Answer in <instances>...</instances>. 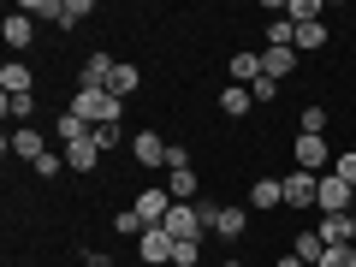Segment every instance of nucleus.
<instances>
[{
  "label": "nucleus",
  "mask_w": 356,
  "mask_h": 267,
  "mask_svg": "<svg viewBox=\"0 0 356 267\" xmlns=\"http://www.w3.org/2000/svg\"><path fill=\"white\" fill-rule=\"evenodd\" d=\"M72 113L83 119V125H119L125 102H119V95H107V89H77V95H72Z\"/></svg>",
  "instance_id": "nucleus-1"
},
{
  "label": "nucleus",
  "mask_w": 356,
  "mask_h": 267,
  "mask_svg": "<svg viewBox=\"0 0 356 267\" xmlns=\"http://www.w3.org/2000/svg\"><path fill=\"white\" fill-rule=\"evenodd\" d=\"M350 202H356L350 184H344L339 172H321V191H315V208H321V214H350Z\"/></svg>",
  "instance_id": "nucleus-2"
},
{
  "label": "nucleus",
  "mask_w": 356,
  "mask_h": 267,
  "mask_svg": "<svg viewBox=\"0 0 356 267\" xmlns=\"http://www.w3.org/2000/svg\"><path fill=\"white\" fill-rule=\"evenodd\" d=\"M291 161L303 166V172H332V149H327V137H297V149H291Z\"/></svg>",
  "instance_id": "nucleus-3"
},
{
  "label": "nucleus",
  "mask_w": 356,
  "mask_h": 267,
  "mask_svg": "<svg viewBox=\"0 0 356 267\" xmlns=\"http://www.w3.org/2000/svg\"><path fill=\"white\" fill-rule=\"evenodd\" d=\"M280 184H285V208H315V191H321V178H315V172L291 166V172H285Z\"/></svg>",
  "instance_id": "nucleus-4"
},
{
  "label": "nucleus",
  "mask_w": 356,
  "mask_h": 267,
  "mask_svg": "<svg viewBox=\"0 0 356 267\" xmlns=\"http://www.w3.org/2000/svg\"><path fill=\"white\" fill-rule=\"evenodd\" d=\"M172 250H178V238H172V232H166V226H149V232H143V238H137V255H143V261H149V267L172 261Z\"/></svg>",
  "instance_id": "nucleus-5"
},
{
  "label": "nucleus",
  "mask_w": 356,
  "mask_h": 267,
  "mask_svg": "<svg viewBox=\"0 0 356 267\" xmlns=\"http://www.w3.org/2000/svg\"><path fill=\"white\" fill-rule=\"evenodd\" d=\"M161 226L172 232L178 243H184V238H202V232H208V226H202V214H196V202H172V214H166Z\"/></svg>",
  "instance_id": "nucleus-6"
},
{
  "label": "nucleus",
  "mask_w": 356,
  "mask_h": 267,
  "mask_svg": "<svg viewBox=\"0 0 356 267\" xmlns=\"http://www.w3.org/2000/svg\"><path fill=\"white\" fill-rule=\"evenodd\" d=\"M131 208H137V220H143V226H161V220L172 214V196H166V184H149V191H143Z\"/></svg>",
  "instance_id": "nucleus-7"
},
{
  "label": "nucleus",
  "mask_w": 356,
  "mask_h": 267,
  "mask_svg": "<svg viewBox=\"0 0 356 267\" xmlns=\"http://www.w3.org/2000/svg\"><path fill=\"white\" fill-rule=\"evenodd\" d=\"M6 154H18V161H30V166H36L42 154H48V143H42V131H30V125H18L13 137H6Z\"/></svg>",
  "instance_id": "nucleus-8"
},
{
  "label": "nucleus",
  "mask_w": 356,
  "mask_h": 267,
  "mask_svg": "<svg viewBox=\"0 0 356 267\" xmlns=\"http://www.w3.org/2000/svg\"><path fill=\"white\" fill-rule=\"evenodd\" d=\"M321 243H327V250H332V243H356V214H321Z\"/></svg>",
  "instance_id": "nucleus-9"
},
{
  "label": "nucleus",
  "mask_w": 356,
  "mask_h": 267,
  "mask_svg": "<svg viewBox=\"0 0 356 267\" xmlns=\"http://www.w3.org/2000/svg\"><path fill=\"white\" fill-rule=\"evenodd\" d=\"M0 36H6V48H30V42H36V24H30V13H24V6H13V13H6Z\"/></svg>",
  "instance_id": "nucleus-10"
},
{
  "label": "nucleus",
  "mask_w": 356,
  "mask_h": 267,
  "mask_svg": "<svg viewBox=\"0 0 356 267\" xmlns=\"http://www.w3.org/2000/svg\"><path fill=\"white\" fill-rule=\"evenodd\" d=\"M113 65H119V60H107V54H89V60L77 65V89H107Z\"/></svg>",
  "instance_id": "nucleus-11"
},
{
  "label": "nucleus",
  "mask_w": 356,
  "mask_h": 267,
  "mask_svg": "<svg viewBox=\"0 0 356 267\" xmlns=\"http://www.w3.org/2000/svg\"><path fill=\"white\" fill-rule=\"evenodd\" d=\"M131 154H137V166H166V143L154 137V131H137V137H131Z\"/></svg>",
  "instance_id": "nucleus-12"
},
{
  "label": "nucleus",
  "mask_w": 356,
  "mask_h": 267,
  "mask_svg": "<svg viewBox=\"0 0 356 267\" xmlns=\"http://www.w3.org/2000/svg\"><path fill=\"white\" fill-rule=\"evenodd\" d=\"M226 72H232V83H238V89H255V83H261V54H232V65H226Z\"/></svg>",
  "instance_id": "nucleus-13"
},
{
  "label": "nucleus",
  "mask_w": 356,
  "mask_h": 267,
  "mask_svg": "<svg viewBox=\"0 0 356 267\" xmlns=\"http://www.w3.org/2000/svg\"><path fill=\"white\" fill-rule=\"evenodd\" d=\"M166 196L172 202H196V166H166Z\"/></svg>",
  "instance_id": "nucleus-14"
},
{
  "label": "nucleus",
  "mask_w": 356,
  "mask_h": 267,
  "mask_svg": "<svg viewBox=\"0 0 356 267\" xmlns=\"http://www.w3.org/2000/svg\"><path fill=\"white\" fill-rule=\"evenodd\" d=\"M261 72L280 83V77H291L297 72V48H261Z\"/></svg>",
  "instance_id": "nucleus-15"
},
{
  "label": "nucleus",
  "mask_w": 356,
  "mask_h": 267,
  "mask_svg": "<svg viewBox=\"0 0 356 267\" xmlns=\"http://www.w3.org/2000/svg\"><path fill=\"white\" fill-rule=\"evenodd\" d=\"M0 89H6V95H30V89H36V77H30V65L6 60V65H0Z\"/></svg>",
  "instance_id": "nucleus-16"
},
{
  "label": "nucleus",
  "mask_w": 356,
  "mask_h": 267,
  "mask_svg": "<svg viewBox=\"0 0 356 267\" xmlns=\"http://www.w3.org/2000/svg\"><path fill=\"white\" fill-rule=\"evenodd\" d=\"M243 226H250V208H214V232L220 238H243Z\"/></svg>",
  "instance_id": "nucleus-17"
},
{
  "label": "nucleus",
  "mask_w": 356,
  "mask_h": 267,
  "mask_svg": "<svg viewBox=\"0 0 356 267\" xmlns=\"http://www.w3.org/2000/svg\"><path fill=\"white\" fill-rule=\"evenodd\" d=\"M137 83H143V72L119 60V65H113V77H107V95H119V102H125V95H137Z\"/></svg>",
  "instance_id": "nucleus-18"
},
{
  "label": "nucleus",
  "mask_w": 356,
  "mask_h": 267,
  "mask_svg": "<svg viewBox=\"0 0 356 267\" xmlns=\"http://www.w3.org/2000/svg\"><path fill=\"white\" fill-rule=\"evenodd\" d=\"M95 161H102L95 137H83V143H72V149H65V166H72V172H95Z\"/></svg>",
  "instance_id": "nucleus-19"
},
{
  "label": "nucleus",
  "mask_w": 356,
  "mask_h": 267,
  "mask_svg": "<svg viewBox=\"0 0 356 267\" xmlns=\"http://www.w3.org/2000/svg\"><path fill=\"white\" fill-rule=\"evenodd\" d=\"M54 131H60V143H65V149H72V143H83V137H89V131H95V125H83V119H77L72 107H65V113H54Z\"/></svg>",
  "instance_id": "nucleus-20"
},
{
  "label": "nucleus",
  "mask_w": 356,
  "mask_h": 267,
  "mask_svg": "<svg viewBox=\"0 0 356 267\" xmlns=\"http://www.w3.org/2000/svg\"><path fill=\"white\" fill-rule=\"evenodd\" d=\"M89 13H95L89 0H60V6H54V24H60V30H77Z\"/></svg>",
  "instance_id": "nucleus-21"
},
{
  "label": "nucleus",
  "mask_w": 356,
  "mask_h": 267,
  "mask_svg": "<svg viewBox=\"0 0 356 267\" xmlns=\"http://www.w3.org/2000/svg\"><path fill=\"white\" fill-rule=\"evenodd\" d=\"M291 255H297V261H309V267H321V255H327V243H321V232H297Z\"/></svg>",
  "instance_id": "nucleus-22"
},
{
  "label": "nucleus",
  "mask_w": 356,
  "mask_h": 267,
  "mask_svg": "<svg viewBox=\"0 0 356 267\" xmlns=\"http://www.w3.org/2000/svg\"><path fill=\"white\" fill-rule=\"evenodd\" d=\"M0 113L13 119V131L30 125V113H36V95H6V102H0Z\"/></svg>",
  "instance_id": "nucleus-23"
},
{
  "label": "nucleus",
  "mask_w": 356,
  "mask_h": 267,
  "mask_svg": "<svg viewBox=\"0 0 356 267\" xmlns=\"http://www.w3.org/2000/svg\"><path fill=\"white\" fill-rule=\"evenodd\" d=\"M327 107H303V113H297V137H327Z\"/></svg>",
  "instance_id": "nucleus-24"
},
{
  "label": "nucleus",
  "mask_w": 356,
  "mask_h": 267,
  "mask_svg": "<svg viewBox=\"0 0 356 267\" xmlns=\"http://www.w3.org/2000/svg\"><path fill=\"white\" fill-rule=\"evenodd\" d=\"M250 202L255 208H285V184H280V178H261V184L250 191Z\"/></svg>",
  "instance_id": "nucleus-25"
},
{
  "label": "nucleus",
  "mask_w": 356,
  "mask_h": 267,
  "mask_svg": "<svg viewBox=\"0 0 356 267\" xmlns=\"http://www.w3.org/2000/svg\"><path fill=\"white\" fill-rule=\"evenodd\" d=\"M250 102H255L250 89H238V83H232L226 95H220V113H226V119H243V113H250Z\"/></svg>",
  "instance_id": "nucleus-26"
},
{
  "label": "nucleus",
  "mask_w": 356,
  "mask_h": 267,
  "mask_svg": "<svg viewBox=\"0 0 356 267\" xmlns=\"http://www.w3.org/2000/svg\"><path fill=\"white\" fill-rule=\"evenodd\" d=\"M297 48H309V54L327 48V24H321V18H315V24H297Z\"/></svg>",
  "instance_id": "nucleus-27"
},
{
  "label": "nucleus",
  "mask_w": 356,
  "mask_h": 267,
  "mask_svg": "<svg viewBox=\"0 0 356 267\" xmlns=\"http://www.w3.org/2000/svg\"><path fill=\"white\" fill-rule=\"evenodd\" d=\"M113 232H119V238H143L149 226L137 220V208H119V214H113Z\"/></svg>",
  "instance_id": "nucleus-28"
},
{
  "label": "nucleus",
  "mask_w": 356,
  "mask_h": 267,
  "mask_svg": "<svg viewBox=\"0 0 356 267\" xmlns=\"http://www.w3.org/2000/svg\"><path fill=\"white\" fill-rule=\"evenodd\" d=\"M285 18H291V24H315V18H321V0H291Z\"/></svg>",
  "instance_id": "nucleus-29"
},
{
  "label": "nucleus",
  "mask_w": 356,
  "mask_h": 267,
  "mask_svg": "<svg viewBox=\"0 0 356 267\" xmlns=\"http://www.w3.org/2000/svg\"><path fill=\"white\" fill-rule=\"evenodd\" d=\"M321 267H356V243H332V250L321 255Z\"/></svg>",
  "instance_id": "nucleus-30"
},
{
  "label": "nucleus",
  "mask_w": 356,
  "mask_h": 267,
  "mask_svg": "<svg viewBox=\"0 0 356 267\" xmlns=\"http://www.w3.org/2000/svg\"><path fill=\"white\" fill-rule=\"evenodd\" d=\"M332 172H339L344 184H350V191H356V149H344V154H332Z\"/></svg>",
  "instance_id": "nucleus-31"
},
{
  "label": "nucleus",
  "mask_w": 356,
  "mask_h": 267,
  "mask_svg": "<svg viewBox=\"0 0 356 267\" xmlns=\"http://www.w3.org/2000/svg\"><path fill=\"white\" fill-rule=\"evenodd\" d=\"M172 261H178V267H196V261H202V243H196V238H184V243L172 250Z\"/></svg>",
  "instance_id": "nucleus-32"
},
{
  "label": "nucleus",
  "mask_w": 356,
  "mask_h": 267,
  "mask_svg": "<svg viewBox=\"0 0 356 267\" xmlns=\"http://www.w3.org/2000/svg\"><path fill=\"white\" fill-rule=\"evenodd\" d=\"M89 137H95V149H102V154H113V149H119V125H95Z\"/></svg>",
  "instance_id": "nucleus-33"
},
{
  "label": "nucleus",
  "mask_w": 356,
  "mask_h": 267,
  "mask_svg": "<svg viewBox=\"0 0 356 267\" xmlns=\"http://www.w3.org/2000/svg\"><path fill=\"white\" fill-rule=\"evenodd\" d=\"M60 166H65V161H60V154L48 149V154H42V161H36V178H60Z\"/></svg>",
  "instance_id": "nucleus-34"
},
{
  "label": "nucleus",
  "mask_w": 356,
  "mask_h": 267,
  "mask_svg": "<svg viewBox=\"0 0 356 267\" xmlns=\"http://www.w3.org/2000/svg\"><path fill=\"white\" fill-rule=\"evenodd\" d=\"M166 166H191V149L184 143H166Z\"/></svg>",
  "instance_id": "nucleus-35"
},
{
  "label": "nucleus",
  "mask_w": 356,
  "mask_h": 267,
  "mask_svg": "<svg viewBox=\"0 0 356 267\" xmlns=\"http://www.w3.org/2000/svg\"><path fill=\"white\" fill-rule=\"evenodd\" d=\"M83 267H113V255H102V250H89V255H83Z\"/></svg>",
  "instance_id": "nucleus-36"
},
{
  "label": "nucleus",
  "mask_w": 356,
  "mask_h": 267,
  "mask_svg": "<svg viewBox=\"0 0 356 267\" xmlns=\"http://www.w3.org/2000/svg\"><path fill=\"white\" fill-rule=\"evenodd\" d=\"M273 267H309V261H297V255H280V261H273Z\"/></svg>",
  "instance_id": "nucleus-37"
},
{
  "label": "nucleus",
  "mask_w": 356,
  "mask_h": 267,
  "mask_svg": "<svg viewBox=\"0 0 356 267\" xmlns=\"http://www.w3.org/2000/svg\"><path fill=\"white\" fill-rule=\"evenodd\" d=\"M220 267H243V261H238V255H226V261H220Z\"/></svg>",
  "instance_id": "nucleus-38"
},
{
  "label": "nucleus",
  "mask_w": 356,
  "mask_h": 267,
  "mask_svg": "<svg viewBox=\"0 0 356 267\" xmlns=\"http://www.w3.org/2000/svg\"><path fill=\"white\" fill-rule=\"evenodd\" d=\"M350 214H356V202H350Z\"/></svg>",
  "instance_id": "nucleus-39"
}]
</instances>
